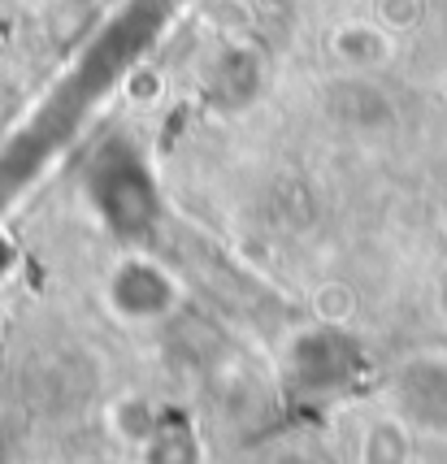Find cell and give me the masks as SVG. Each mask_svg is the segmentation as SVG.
I'll list each match as a JSON object with an SVG mask.
<instances>
[{
  "label": "cell",
  "instance_id": "1",
  "mask_svg": "<svg viewBox=\"0 0 447 464\" xmlns=\"http://www.w3.org/2000/svg\"><path fill=\"white\" fill-rule=\"evenodd\" d=\"M443 308H447V283H443Z\"/></svg>",
  "mask_w": 447,
  "mask_h": 464
}]
</instances>
